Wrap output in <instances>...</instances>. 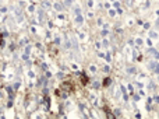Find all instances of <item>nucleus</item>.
<instances>
[{
  "mask_svg": "<svg viewBox=\"0 0 159 119\" xmlns=\"http://www.w3.org/2000/svg\"><path fill=\"white\" fill-rule=\"evenodd\" d=\"M110 83H112V80L108 77V79H105V81H103V86H105V87H108L109 84H110Z\"/></svg>",
  "mask_w": 159,
  "mask_h": 119,
  "instance_id": "6",
  "label": "nucleus"
},
{
  "mask_svg": "<svg viewBox=\"0 0 159 119\" xmlns=\"http://www.w3.org/2000/svg\"><path fill=\"white\" fill-rule=\"evenodd\" d=\"M102 35H103V37H105V35H108V31L103 30V31H102Z\"/></svg>",
  "mask_w": 159,
  "mask_h": 119,
  "instance_id": "16",
  "label": "nucleus"
},
{
  "mask_svg": "<svg viewBox=\"0 0 159 119\" xmlns=\"http://www.w3.org/2000/svg\"><path fill=\"white\" fill-rule=\"evenodd\" d=\"M7 91H9V95H10V100H13V90H11V87H7Z\"/></svg>",
  "mask_w": 159,
  "mask_h": 119,
  "instance_id": "8",
  "label": "nucleus"
},
{
  "mask_svg": "<svg viewBox=\"0 0 159 119\" xmlns=\"http://www.w3.org/2000/svg\"><path fill=\"white\" fill-rule=\"evenodd\" d=\"M4 45H6V42H4V38H3V35H2V34H0V46H2V48H3Z\"/></svg>",
  "mask_w": 159,
  "mask_h": 119,
  "instance_id": "5",
  "label": "nucleus"
},
{
  "mask_svg": "<svg viewBox=\"0 0 159 119\" xmlns=\"http://www.w3.org/2000/svg\"><path fill=\"white\" fill-rule=\"evenodd\" d=\"M29 51H31V46H27V49H25V53L28 55V53H29Z\"/></svg>",
  "mask_w": 159,
  "mask_h": 119,
  "instance_id": "13",
  "label": "nucleus"
},
{
  "mask_svg": "<svg viewBox=\"0 0 159 119\" xmlns=\"http://www.w3.org/2000/svg\"><path fill=\"white\" fill-rule=\"evenodd\" d=\"M153 72H155L156 74H159V63H156V66H155V69H153Z\"/></svg>",
  "mask_w": 159,
  "mask_h": 119,
  "instance_id": "10",
  "label": "nucleus"
},
{
  "mask_svg": "<svg viewBox=\"0 0 159 119\" xmlns=\"http://www.w3.org/2000/svg\"><path fill=\"white\" fill-rule=\"evenodd\" d=\"M61 90H64V91H71L73 87H71L70 83H63V84H61Z\"/></svg>",
  "mask_w": 159,
  "mask_h": 119,
  "instance_id": "1",
  "label": "nucleus"
},
{
  "mask_svg": "<svg viewBox=\"0 0 159 119\" xmlns=\"http://www.w3.org/2000/svg\"><path fill=\"white\" fill-rule=\"evenodd\" d=\"M149 35H151L152 38H156V37H158V34H156V32H153V31H151V34H149Z\"/></svg>",
  "mask_w": 159,
  "mask_h": 119,
  "instance_id": "11",
  "label": "nucleus"
},
{
  "mask_svg": "<svg viewBox=\"0 0 159 119\" xmlns=\"http://www.w3.org/2000/svg\"><path fill=\"white\" fill-rule=\"evenodd\" d=\"M129 73H135V69H134V67H131V69H129Z\"/></svg>",
  "mask_w": 159,
  "mask_h": 119,
  "instance_id": "14",
  "label": "nucleus"
},
{
  "mask_svg": "<svg viewBox=\"0 0 159 119\" xmlns=\"http://www.w3.org/2000/svg\"><path fill=\"white\" fill-rule=\"evenodd\" d=\"M53 7H54V10H57V11H61V10H63V6H61V4H59V3H56Z\"/></svg>",
  "mask_w": 159,
  "mask_h": 119,
  "instance_id": "4",
  "label": "nucleus"
},
{
  "mask_svg": "<svg viewBox=\"0 0 159 119\" xmlns=\"http://www.w3.org/2000/svg\"><path fill=\"white\" fill-rule=\"evenodd\" d=\"M77 76H78V77H81V80H82V84H84V86H85V84L88 83V77L85 76V73H80V72H78V73H77Z\"/></svg>",
  "mask_w": 159,
  "mask_h": 119,
  "instance_id": "2",
  "label": "nucleus"
},
{
  "mask_svg": "<svg viewBox=\"0 0 159 119\" xmlns=\"http://www.w3.org/2000/svg\"><path fill=\"white\" fill-rule=\"evenodd\" d=\"M156 27H159V18H158V21H156Z\"/></svg>",
  "mask_w": 159,
  "mask_h": 119,
  "instance_id": "17",
  "label": "nucleus"
},
{
  "mask_svg": "<svg viewBox=\"0 0 159 119\" xmlns=\"http://www.w3.org/2000/svg\"><path fill=\"white\" fill-rule=\"evenodd\" d=\"M155 66H156V63H155V62H151V63H149V66H148V67L153 70V69H155Z\"/></svg>",
  "mask_w": 159,
  "mask_h": 119,
  "instance_id": "9",
  "label": "nucleus"
},
{
  "mask_svg": "<svg viewBox=\"0 0 159 119\" xmlns=\"http://www.w3.org/2000/svg\"><path fill=\"white\" fill-rule=\"evenodd\" d=\"M43 7H50V3L49 2H43Z\"/></svg>",
  "mask_w": 159,
  "mask_h": 119,
  "instance_id": "12",
  "label": "nucleus"
},
{
  "mask_svg": "<svg viewBox=\"0 0 159 119\" xmlns=\"http://www.w3.org/2000/svg\"><path fill=\"white\" fill-rule=\"evenodd\" d=\"M57 77H59V79H63L64 74H63V73H59V74H57Z\"/></svg>",
  "mask_w": 159,
  "mask_h": 119,
  "instance_id": "15",
  "label": "nucleus"
},
{
  "mask_svg": "<svg viewBox=\"0 0 159 119\" xmlns=\"http://www.w3.org/2000/svg\"><path fill=\"white\" fill-rule=\"evenodd\" d=\"M103 111H105V112H106V116H108L109 119H114V115H113V113L110 112V109H109L108 107H105V108H103Z\"/></svg>",
  "mask_w": 159,
  "mask_h": 119,
  "instance_id": "3",
  "label": "nucleus"
},
{
  "mask_svg": "<svg viewBox=\"0 0 159 119\" xmlns=\"http://www.w3.org/2000/svg\"><path fill=\"white\" fill-rule=\"evenodd\" d=\"M75 22H78V24H82V17H81V14L77 15V18H75Z\"/></svg>",
  "mask_w": 159,
  "mask_h": 119,
  "instance_id": "7",
  "label": "nucleus"
}]
</instances>
